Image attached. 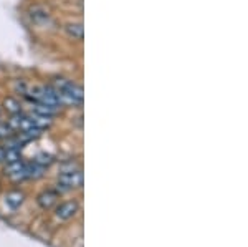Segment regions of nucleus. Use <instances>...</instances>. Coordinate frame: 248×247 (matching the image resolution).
<instances>
[{"label":"nucleus","mask_w":248,"mask_h":247,"mask_svg":"<svg viewBox=\"0 0 248 247\" xmlns=\"http://www.w3.org/2000/svg\"><path fill=\"white\" fill-rule=\"evenodd\" d=\"M55 90L58 91L62 103H70V105H81L83 103V88L77 83L70 82L66 78H55Z\"/></svg>","instance_id":"1"},{"label":"nucleus","mask_w":248,"mask_h":247,"mask_svg":"<svg viewBox=\"0 0 248 247\" xmlns=\"http://www.w3.org/2000/svg\"><path fill=\"white\" fill-rule=\"evenodd\" d=\"M58 184L63 186V189H75L83 186V173L81 169L63 171L58 178Z\"/></svg>","instance_id":"2"},{"label":"nucleus","mask_w":248,"mask_h":247,"mask_svg":"<svg viewBox=\"0 0 248 247\" xmlns=\"http://www.w3.org/2000/svg\"><path fill=\"white\" fill-rule=\"evenodd\" d=\"M78 211H79V204L77 201H68L58 206L57 211H55V216H57V219H60V221H68V219L77 216Z\"/></svg>","instance_id":"3"},{"label":"nucleus","mask_w":248,"mask_h":247,"mask_svg":"<svg viewBox=\"0 0 248 247\" xmlns=\"http://www.w3.org/2000/svg\"><path fill=\"white\" fill-rule=\"evenodd\" d=\"M37 103H43V105H48L51 108H60L62 105V98H60L58 91L53 88V86H43V91H42V98L40 101Z\"/></svg>","instance_id":"4"},{"label":"nucleus","mask_w":248,"mask_h":247,"mask_svg":"<svg viewBox=\"0 0 248 247\" xmlns=\"http://www.w3.org/2000/svg\"><path fill=\"white\" fill-rule=\"evenodd\" d=\"M58 198H60V194L57 193V191H53V189L45 191V193H42V194L38 196V204H40V208L50 209L53 204H57Z\"/></svg>","instance_id":"5"},{"label":"nucleus","mask_w":248,"mask_h":247,"mask_svg":"<svg viewBox=\"0 0 248 247\" xmlns=\"http://www.w3.org/2000/svg\"><path fill=\"white\" fill-rule=\"evenodd\" d=\"M23 202V194L18 193V191H14V193H9L5 198V204L9 206L10 209H18Z\"/></svg>","instance_id":"6"},{"label":"nucleus","mask_w":248,"mask_h":247,"mask_svg":"<svg viewBox=\"0 0 248 247\" xmlns=\"http://www.w3.org/2000/svg\"><path fill=\"white\" fill-rule=\"evenodd\" d=\"M66 33L75 40H81L83 38V25L81 23H68Z\"/></svg>","instance_id":"7"},{"label":"nucleus","mask_w":248,"mask_h":247,"mask_svg":"<svg viewBox=\"0 0 248 247\" xmlns=\"http://www.w3.org/2000/svg\"><path fill=\"white\" fill-rule=\"evenodd\" d=\"M57 111H58L57 108H51V106L43 105V103H37V105H35L33 113H38V115H42V116L51 118V116H55V115H57Z\"/></svg>","instance_id":"8"},{"label":"nucleus","mask_w":248,"mask_h":247,"mask_svg":"<svg viewBox=\"0 0 248 247\" xmlns=\"http://www.w3.org/2000/svg\"><path fill=\"white\" fill-rule=\"evenodd\" d=\"M25 171H27V179L29 178H40L43 174V166L40 165H25Z\"/></svg>","instance_id":"9"},{"label":"nucleus","mask_w":248,"mask_h":247,"mask_svg":"<svg viewBox=\"0 0 248 247\" xmlns=\"http://www.w3.org/2000/svg\"><path fill=\"white\" fill-rule=\"evenodd\" d=\"M3 106H5V110L9 111V113H12V115L20 113V103L15 98H5V101H3Z\"/></svg>","instance_id":"10"},{"label":"nucleus","mask_w":248,"mask_h":247,"mask_svg":"<svg viewBox=\"0 0 248 247\" xmlns=\"http://www.w3.org/2000/svg\"><path fill=\"white\" fill-rule=\"evenodd\" d=\"M37 165L40 166H48V165H51L53 163V156L51 154H46V153H42V154H38L37 156Z\"/></svg>","instance_id":"11"},{"label":"nucleus","mask_w":248,"mask_h":247,"mask_svg":"<svg viewBox=\"0 0 248 247\" xmlns=\"http://www.w3.org/2000/svg\"><path fill=\"white\" fill-rule=\"evenodd\" d=\"M12 133H14V130H12L10 125H7V123H0V138H10Z\"/></svg>","instance_id":"12"},{"label":"nucleus","mask_w":248,"mask_h":247,"mask_svg":"<svg viewBox=\"0 0 248 247\" xmlns=\"http://www.w3.org/2000/svg\"><path fill=\"white\" fill-rule=\"evenodd\" d=\"M3 156H5V148H0V163L3 161Z\"/></svg>","instance_id":"13"}]
</instances>
